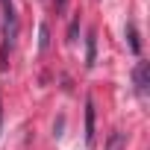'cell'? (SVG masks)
<instances>
[{
  "instance_id": "6da1fadb",
  "label": "cell",
  "mask_w": 150,
  "mask_h": 150,
  "mask_svg": "<svg viewBox=\"0 0 150 150\" xmlns=\"http://www.w3.org/2000/svg\"><path fill=\"white\" fill-rule=\"evenodd\" d=\"M132 83H135L138 97H144L147 88H150V62H138V65L132 68Z\"/></svg>"
},
{
  "instance_id": "7a4b0ae2",
  "label": "cell",
  "mask_w": 150,
  "mask_h": 150,
  "mask_svg": "<svg viewBox=\"0 0 150 150\" xmlns=\"http://www.w3.org/2000/svg\"><path fill=\"white\" fill-rule=\"evenodd\" d=\"M94 62H97V35L91 30L86 38V68H94Z\"/></svg>"
},
{
  "instance_id": "3957f363",
  "label": "cell",
  "mask_w": 150,
  "mask_h": 150,
  "mask_svg": "<svg viewBox=\"0 0 150 150\" xmlns=\"http://www.w3.org/2000/svg\"><path fill=\"white\" fill-rule=\"evenodd\" d=\"M86 141H94V100H86Z\"/></svg>"
},
{
  "instance_id": "277c9868",
  "label": "cell",
  "mask_w": 150,
  "mask_h": 150,
  "mask_svg": "<svg viewBox=\"0 0 150 150\" xmlns=\"http://www.w3.org/2000/svg\"><path fill=\"white\" fill-rule=\"evenodd\" d=\"M124 144H127V135H124L121 129H115V132L109 135V141H106V150H124Z\"/></svg>"
},
{
  "instance_id": "5b68a950",
  "label": "cell",
  "mask_w": 150,
  "mask_h": 150,
  "mask_svg": "<svg viewBox=\"0 0 150 150\" xmlns=\"http://www.w3.org/2000/svg\"><path fill=\"white\" fill-rule=\"evenodd\" d=\"M127 38H129V50H132V53H141V41H138L135 24H127Z\"/></svg>"
},
{
  "instance_id": "8992f818",
  "label": "cell",
  "mask_w": 150,
  "mask_h": 150,
  "mask_svg": "<svg viewBox=\"0 0 150 150\" xmlns=\"http://www.w3.org/2000/svg\"><path fill=\"white\" fill-rule=\"evenodd\" d=\"M50 47V30H47V24H41L38 27V50H47Z\"/></svg>"
},
{
  "instance_id": "52a82bcc",
  "label": "cell",
  "mask_w": 150,
  "mask_h": 150,
  "mask_svg": "<svg viewBox=\"0 0 150 150\" xmlns=\"http://www.w3.org/2000/svg\"><path fill=\"white\" fill-rule=\"evenodd\" d=\"M56 9H59V12L65 9V0H56Z\"/></svg>"
}]
</instances>
